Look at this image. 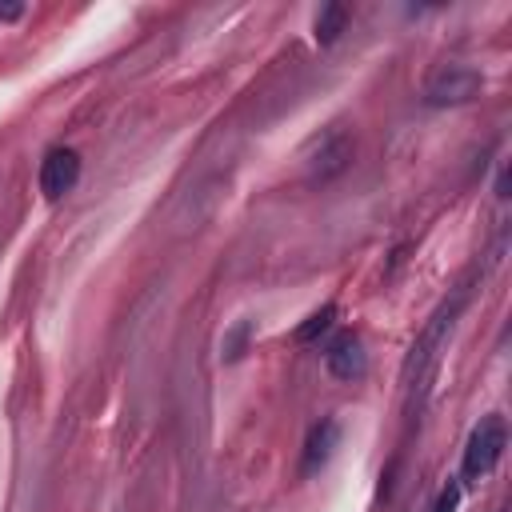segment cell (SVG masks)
Listing matches in <instances>:
<instances>
[{
    "mask_svg": "<svg viewBox=\"0 0 512 512\" xmlns=\"http://www.w3.org/2000/svg\"><path fill=\"white\" fill-rule=\"evenodd\" d=\"M464 300H468V288H460V292L452 296V304H440L436 316L428 320V328L416 336V344H412V352H408V360H404V388H408V392H416V388L424 392V388H428V376H432V368H436L444 332L452 328V320H456V312L464 308Z\"/></svg>",
    "mask_w": 512,
    "mask_h": 512,
    "instance_id": "cell-1",
    "label": "cell"
},
{
    "mask_svg": "<svg viewBox=\"0 0 512 512\" xmlns=\"http://www.w3.org/2000/svg\"><path fill=\"white\" fill-rule=\"evenodd\" d=\"M504 444H508V424H504V416H500V412L484 416V420L468 432V444H464V460H460L464 480H468V484L484 480V476L500 464Z\"/></svg>",
    "mask_w": 512,
    "mask_h": 512,
    "instance_id": "cell-2",
    "label": "cell"
},
{
    "mask_svg": "<svg viewBox=\"0 0 512 512\" xmlns=\"http://www.w3.org/2000/svg\"><path fill=\"white\" fill-rule=\"evenodd\" d=\"M480 88H484V76L472 64H440L424 84V104H432V108L468 104Z\"/></svg>",
    "mask_w": 512,
    "mask_h": 512,
    "instance_id": "cell-3",
    "label": "cell"
},
{
    "mask_svg": "<svg viewBox=\"0 0 512 512\" xmlns=\"http://www.w3.org/2000/svg\"><path fill=\"white\" fill-rule=\"evenodd\" d=\"M40 192H44V200H60V196H68L72 188H76V180H80V152L76 148H68V144H52L48 152H44V160H40Z\"/></svg>",
    "mask_w": 512,
    "mask_h": 512,
    "instance_id": "cell-4",
    "label": "cell"
},
{
    "mask_svg": "<svg viewBox=\"0 0 512 512\" xmlns=\"http://www.w3.org/2000/svg\"><path fill=\"white\" fill-rule=\"evenodd\" d=\"M324 368L336 376V380H364V372H368V352H364V344H360V336L356 332H336L332 340H328V348H324Z\"/></svg>",
    "mask_w": 512,
    "mask_h": 512,
    "instance_id": "cell-5",
    "label": "cell"
},
{
    "mask_svg": "<svg viewBox=\"0 0 512 512\" xmlns=\"http://www.w3.org/2000/svg\"><path fill=\"white\" fill-rule=\"evenodd\" d=\"M336 440H340V424L328 416V420H320L312 432H308V440H304V460H300V476H312L316 468H324L328 464V456H332V448H336Z\"/></svg>",
    "mask_w": 512,
    "mask_h": 512,
    "instance_id": "cell-6",
    "label": "cell"
},
{
    "mask_svg": "<svg viewBox=\"0 0 512 512\" xmlns=\"http://www.w3.org/2000/svg\"><path fill=\"white\" fill-rule=\"evenodd\" d=\"M348 160H352V144H348V136L344 132H332L324 144H320V156L312 160V180H332L336 172H344L348 168Z\"/></svg>",
    "mask_w": 512,
    "mask_h": 512,
    "instance_id": "cell-7",
    "label": "cell"
},
{
    "mask_svg": "<svg viewBox=\"0 0 512 512\" xmlns=\"http://www.w3.org/2000/svg\"><path fill=\"white\" fill-rule=\"evenodd\" d=\"M344 24H348V4H324L320 12H316V44H332L340 32H344Z\"/></svg>",
    "mask_w": 512,
    "mask_h": 512,
    "instance_id": "cell-8",
    "label": "cell"
},
{
    "mask_svg": "<svg viewBox=\"0 0 512 512\" xmlns=\"http://www.w3.org/2000/svg\"><path fill=\"white\" fill-rule=\"evenodd\" d=\"M332 320H336V304H324L320 312H312V316H308V320H304V324L292 332V340H296V344H308V340H316V336H320V332H324Z\"/></svg>",
    "mask_w": 512,
    "mask_h": 512,
    "instance_id": "cell-9",
    "label": "cell"
},
{
    "mask_svg": "<svg viewBox=\"0 0 512 512\" xmlns=\"http://www.w3.org/2000/svg\"><path fill=\"white\" fill-rule=\"evenodd\" d=\"M248 332H252V324H248V320H240V324L232 328V336L224 340V356H228V360H240V352H244V340H248Z\"/></svg>",
    "mask_w": 512,
    "mask_h": 512,
    "instance_id": "cell-10",
    "label": "cell"
},
{
    "mask_svg": "<svg viewBox=\"0 0 512 512\" xmlns=\"http://www.w3.org/2000/svg\"><path fill=\"white\" fill-rule=\"evenodd\" d=\"M456 504H460V484H448V488L436 496V508H432V512H456Z\"/></svg>",
    "mask_w": 512,
    "mask_h": 512,
    "instance_id": "cell-11",
    "label": "cell"
},
{
    "mask_svg": "<svg viewBox=\"0 0 512 512\" xmlns=\"http://www.w3.org/2000/svg\"><path fill=\"white\" fill-rule=\"evenodd\" d=\"M24 12V4H0V20H16Z\"/></svg>",
    "mask_w": 512,
    "mask_h": 512,
    "instance_id": "cell-12",
    "label": "cell"
}]
</instances>
